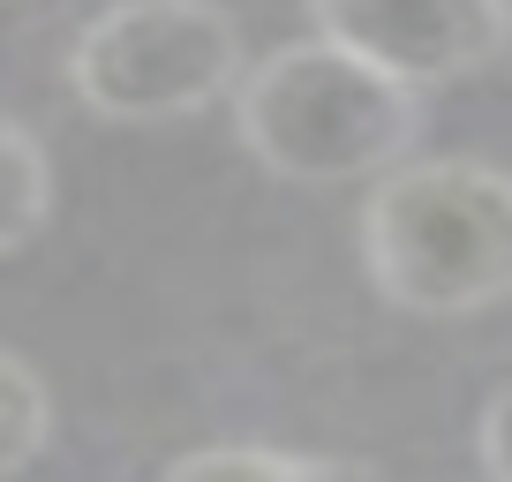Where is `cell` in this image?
Segmentation results:
<instances>
[{"label":"cell","mask_w":512,"mask_h":482,"mask_svg":"<svg viewBox=\"0 0 512 482\" xmlns=\"http://www.w3.org/2000/svg\"><path fill=\"white\" fill-rule=\"evenodd\" d=\"M362 272L407 317L512 302V174L490 159H400L362 196Z\"/></svg>","instance_id":"2"},{"label":"cell","mask_w":512,"mask_h":482,"mask_svg":"<svg viewBox=\"0 0 512 482\" xmlns=\"http://www.w3.org/2000/svg\"><path fill=\"white\" fill-rule=\"evenodd\" d=\"M309 23L415 91L482 76L512 53V0H309Z\"/></svg>","instance_id":"4"},{"label":"cell","mask_w":512,"mask_h":482,"mask_svg":"<svg viewBox=\"0 0 512 482\" xmlns=\"http://www.w3.org/2000/svg\"><path fill=\"white\" fill-rule=\"evenodd\" d=\"M53 445V392L16 347H0V475L31 467Z\"/></svg>","instance_id":"6"},{"label":"cell","mask_w":512,"mask_h":482,"mask_svg":"<svg viewBox=\"0 0 512 482\" xmlns=\"http://www.w3.org/2000/svg\"><path fill=\"white\" fill-rule=\"evenodd\" d=\"M234 136L264 174L294 189L377 181L415 159L422 91L317 31L249 61L234 83Z\"/></svg>","instance_id":"1"},{"label":"cell","mask_w":512,"mask_h":482,"mask_svg":"<svg viewBox=\"0 0 512 482\" xmlns=\"http://www.w3.org/2000/svg\"><path fill=\"white\" fill-rule=\"evenodd\" d=\"M46 219H53V159L16 113H0V257L38 241Z\"/></svg>","instance_id":"5"},{"label":"cell","mask_w":512,"mask_h":482,"mask_svg":"<svg viewBox=\"0 0 512 482\" xmlns=\"http://www.w3.org/2000/svg\"><path fill=\"white\" fill-rule=\"evenodd\" d=\"M475 460H482V475L512 482V385L482 407V422H475Z\"/></svg>","instance_id":"8"},{"label":"cell","mask_w":512,"mask_h":482,"mask_svg":"<svg viewBox=\"0 0 512 482\" xmlns=\"http://www.w3.org/2000/svg\"><path fill=\"white\" fill-rule=\"evenodd\" d=\"M347 460H309V452H272V445H204L181 452L166 475H264V482H302V475H339Z\"/></svg>","instance_id":"7"},{"label":"cell","mask_w":512,"mask_h":482,"mask_svg":"<svg viewBox=\"0 0 512 482\" xmlns=\"http://www.w3.org/2000/svg\"><path fill=\"white\" fill-rule=\"evenodd\" d=\"M249 76L241 23L219 0H113L68 46V91L113 129H166L234 98Z\"/></svg>","instance_id":"3"}]
</instances>
